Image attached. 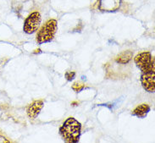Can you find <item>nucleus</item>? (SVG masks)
Masks as SVG:
<instances>
[{
  "label": "nucleus",
  "instance_id": "obj_1",
  "mask_svg": "<svg viewBox=\"0 0 155 143\" xmlns=\"http://www.w3.org/2000/svg\"><path fill=\"white\" fill-rule=\"evenodd\" d=\"M81 125L75 118H68L59 128V134L68 143H76L80 141Z\"/></svg>",
  "mask_w": 155,
  "mask_h": 143
},
{
  "label": "nucleus",
  "instance_id": "obj_2",
  "mask_svg": "<svg viewBox=\"0 0 155 143\" xmlns=\"http://www.w3.org/2000/svg\"><path fill=\"white\" fill-rule=\"evenodd\" d=\"M57 26L58 23L56 20H49L46 22L36 35L37 43L43 44L51 42L55 36Z\"/></svg>",
  "mask_w": 155,
  "mask_h": 143
},
{
  "label": "nucleus",
  "instance_id": "obj_3",
  "mask_svg": "<svg viewBox=\"0 0 155 143\" xmlns=\"http://www.w3.org/2000/svg\"><path fill=\"white\" fill-rule=\"evenodd\" d=\"M134 61L142 73L154 72V58L152 57L150 52H140L134 58Z\"/></svg>",
  "mask_w": 155,
  "mask_h": 143
},
{
  "label": "nucleus",
  "instance_id": "obj_4",
  "mask_svg": "<svg viewBox=\"0 0 155 143\" xmlns=\"http://www.w3.org/2000/svg\"><path fill=\"white\" fill-rule=\"evenodd\" d=\"M41 23V15L39 12L35 11L26 19L24 26H23V30L27 34H32L36 30L38 29Z\"/></svg>",
  "mask_w": 155,
  "mask_h": 143
},
{
  "label": "nucleus",
  "instance_id": "obj_5",
  "mask_svg": "<svg viewBox=\"0 0 155 143\" xmlns=\"http://www.w3.org/2000/svg\"><path fill=\"white\" fill-rule=\"evenodd\" d=\"M122 0H99L98 9L103 12H114L120 9Z\"/></svg>",
  "mask_w": 155,
  "mask_h": 143
},
{
  "label": "nucleus",
  "instance_id": "obj_6",
  "mask_svg": "<svg viewBox=\"0 0 155 143\" xmlns=\"http://www.w3.org/2000/svg\"><path fill=\"white\" fill-rule=\"evenodd\" d=\"M155 74L154 72L142 73L141 76V83L144 90L148 92H154L155 91Z\"/></svg>",
  "mask_w": 155,
  "mask_h": 143
},
{
  "label": "nucleus",
  "instance_id": "obj_7",
  "mask_svg": "<svg viewBox=\"0 0 155 143\" xmlns=\"http://www.w3.org/2000/svg\"><path fill=\"white\" fill-rule=\"evenodd\" d=\"M43 108V102L42 100H37L31 103L27 109V113L30 119H36L40 113L41 110Z\"/></svg>",
  "mask_w": 155,
  "mask_h": 143
},
{
  "label": "nucleus",
  "instance_id": "obj_8",
  "mask_svg": "<svg viewBox=\"0 0 155 143\" xmlns=\"http://www.w3.org/2000/svg\"><path fill=\"white\" fill-rule=\"evenodd\" d=\"M150 109L148 104H141V105H138V107L133 110L131 114L133 116H136L139 119H144L147 115V113L150 112Z\"/></svg>",
  "mask_w": 155,
  "mask_h": 143
},
{
  "label": "nucleus",
  "instance_id": "obj_9",
  "mask_svg": "<svg viewBox=\"0 0 155 143\" xmlns=\"http://www.w3.org/2000/svg\"><path fill=\"white\" fill-rule=\"evenodd\" d=\"M133 57V52L131 50H127V51H124L122 52L121 53H120L115 61L119 64H121V65H126L128 64L130 61L131 60Z\"/></svg>",
  "mask_w": 155,
  "mask_h": 143
},
{
  "label": "nucleus",
  "instance_id": "obj_10",
  "mask_svg": "<svg viewBox=\"0 0 155 143\" xmlns=\"http://www.w3.org/2000/svg\"><path fill=\"white\" fill-rule=\"evenodd\" d=\"M85 85L84 84H81L80 82H75L72 85V89L76 92H80L81 91H82L84 89Z\"/></svg>",
  "mask_w": 155,
  "mask_h": 143
},
{
  "label": "nucleus",
  "instance_id": "obj_11",
  "mask_svg": "<svg viewBox=\"0 0 155 143\" xmlns=\"http://www.w3.org/2000/svg\"><path fill=\"white\" fill-rule=\"evenodd\" d=\"M65 75V78H66L67 81H71L75 77V72H74V71H67Z\"/></svg>",
  "mask_w": 155,
  "mask_h": 143
},
{
  "label": "nucleus",
  "instance_id": "obj_12",
  "mask_svg": "<svg viewBox=\"0 0 155 143\" xmlns=\"http://www.w3.org/2000/svg\"><path fill=\"white\" fill-rule=\"evenodd\" d=\"M36 51H37V52H34V53H39V52H41L40 49H37Z\"/></svg>",
  "mask_w": 155,
  "mask_h": 143
},
{
  "label": "nucleus",
  "instance_id": "obj_13",
  "mask_svg": "<svg viewBox=\"0 0 155 143\" xmlns=\"http://www.w3.org/2000/svg\"><path fill=\"white\" fill-rule=\"evenodd\" d=\"M1 113H2V112H1V109H0V116H1Z\"/></svg>",
  "mask_w": 155,
  "mask_h": 143
}]
</instances>
